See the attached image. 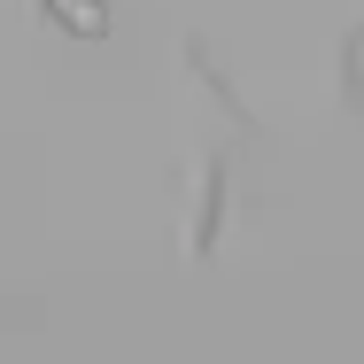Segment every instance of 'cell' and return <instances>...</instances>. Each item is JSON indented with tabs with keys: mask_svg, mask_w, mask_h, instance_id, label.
Masks as SVG:
<instances>
[{
	"mask_svg": "<svg viewBox=\"0 0 364 364\" xmlns=\"http://www.w3.org/2000/svg\"><path fill=\"white\" fill-rule=\"evenodd\" d=\"M39 8H47L70 39H109V8H101V0H39Z\"/></svg>",
	"mask_w": 364,
	"mask_h": 364,
	"instance_id": "1",
	"label": "cell"
},
{
	"mask_svg": "<svg viewBox=\"0 0 364 364\" xmlns=\"http://www.w3.org/2000/svg\"><path fill=\"white\" fill-rule=\"evenodd\" d=\"M349 93H357V109H364V31L349 39Z\"/></svg>",
	"mask_w": 364,
	"mask_h": 364,
	"instance_id": "2",
	"label": "cell"
}]
</instances>
